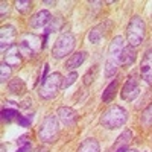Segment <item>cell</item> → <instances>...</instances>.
I'll return each instance as SVG.
<instances>
[{
  "label": "cell",
  "instance_id": "5b68a950",
  "mask_svg": "<svg viewBox=\"0 0 152 152\" xmlns=\"http://www.w3.org/2000/svg\"><path fill=\"white\" fill-rule=\"evenodd\" d=\"M62 82H64L62 75L58 73V72H55V73H52L50 76H47V79L41 84L38 94H40V97L44 99V100L53 99L58 94V91L62 88Z\"/></svg>",
  "mask_w": 152,
  "mask_h": 152
},
{
  "label": "cell",
  "instance_id": "83f0119b",
  "mask_svg": "<svg viewBox=\"0 0 152 152\" xmlns=\"http://www.w3.org/2000/svg\"><path fill=\"white\" fill-rule=\"evenodd\" d=\"M29 135H21V137H18V140H17V143L20 145V146H23V145H28V143H31L29 140Z\"/></svg>",
  "mask_w": 152,
  "mask_h": 152
},
{
  "label": "cell",
  "instance_id": "9c48e42d",
  "mask_svg": "<svg viewBox=\"0 0 152 152\" xmlns=\"http://www.w3.org/2000/svg\"><path fill=\"white\" fill-rule=\"evenodd\" d=\"M15 37H17V31L14 26L11 24H5L0 29V49L2 52L5 50H9L11 47H14V41H15Z\"/></svg>",
  "mask_w": 152,
  "mask_h": 152
},
{
  "label": "cell",
  "instance_id": "ac0fdd59",
  "mask_svg": "<svg viewBox=\"0 0 152 152\" xmlns=\"http://www.w3.org/2000/svg\"><path fill=\"white\" fill-rule=\"evenodd\" d=\"M8 88H9V93L17 94V96L26 93V84H24V81L21 78H14V79L9 82Z\"/></svg>",
  "mask_w": 152,
  "mask_h": 152
},
{
  "label": "cell",
  "instance_id": "9a60e30c",
  "mask_svg": "<svg viewBox=\"0 0 152 152\" xmlns=\"http://www.w3.org/2000/svg\"><path fill=\"white\" fill-rule=\"evenodd\" d=\"M5 62L8 66H11V67H15V66L21 64V52H20L18 46H14V47H11L9 50H6Z\"/></svg>",
  "mask_w": 152,
  "mask_h": 152
},
{
  "label": "cell",
  "instance_id": "8fae6325",
  "mask_svg": "<svg viewBox=\"0 0 152 152\" xmlns=\"http://www.w3.org/2000/svg\"><path fill=\"white\" fill-rule=\"evenodd\" d=\"M140 75L149 85H152V49L146 50L140 62Z\"/></svg>",
  "mask_w": 152,
  "mask_h": 152
},
{
  "label": "cell",
  "instance_id": "7402d4cb",
  "mask_svg": "<svg viewBox=\"0 0 152 152\" xmlns=\"http://www.w3.org/2000/svg\"><path fill=\"white\" fill-rule=\"evenodd\" d=\"M15 9L21 14H28L32 9V2L31 0H17L15 2Z\"/></svg>",
  "mask_w": 152,
  "mask_h": 152
},
{
  "label": "cell",
  "instance_id": "6da1fadb",
  "mask_svg": "<svg viewBox=\"0 0 152 152\" xmlns=\"http://www.w3.org/2000/svg\"><path fill=\"white\" fill-rule=\"evenodd\" d=\"M123 37L117 35L114 37L111 43H110V47H108V58H107V62H105V75L108 78L114 76L117 73V69L120 66V58H122V52L125 49V43H123Z\"/></svg>",
  "mask_w": 152,
  "mask_h": 152
},
{
  "label": "cell",
  "instance_id": "4fadbf2b",
  "mask_svg": "<svg viewBox=\"0 0 152 152\" xmlns=\"http://www.w3.org/2000/svg\"><path fill=\"white\" fill-rule=\"evenodd\" d=\"M56 114H58L59 120L66 126H73V125H76V122H78V113L70 107H59Z\"/></svg>",
  "mask_w": 152,
  "mask_h": 152
},
{
  "label": "cell",
  "instance_id": "2e32d148",
  "mask_svg": "<svg viewBox=\"0 0 152 152\" xmlns=\"http://www.w3.org/2000/svg\"><path fill=\"white\" fill-rule=\"evenodd\" d=\"M135 58H137V52H135V47H132V46H125V49H123V52H122V58H120V64H123V66H131L132 62L135 61Z\"/></svg>",
  "mask_w": 152,
  "mask_h": 152
},
{
  "label": "cell",
  "instance_id": "e0dca14e",
  "mask_svg": "<svg viewBox=\"0 0 152 152\" xmlns=\"http://www.w3.org/2000/svg\"><path fill=\"white\" fill-rule=\"evenodd\" d=\"M85 58H87V53L85 52H76V53L70 55V58L66 62V67L70 69V70L78 69L79 66H82V62L85 61Z\"/></svg>",
  "mask_w": 152,
  "mask_h": 152
},
{
  "label": "cell",
  "instance_id": "ffe728a7",
  "mask_svg": "<svg viewBox=\"0 0 152 152\" xmlns=\"http://www.w3.org/2000/svg\"><path fill=\"white\" fill-rule=\"evenodd\" d=\"M116 90H117V81H113V82L105 88V91L102 93L104 104H110L111 100L114 99V96H116Z\"/></svg>",
  "mask_w": 152,
  "mask_h": 152
},
{
  "label": "cell",
  "instance_id": "3957f363",
  "mask_svg": "<svg viewBox=\"0 0 152 152\" xmlns=\"http://www.w3.org/2000/svg\"><path fill=\"white\" fill-rule=\"evenodd\" d=\"M146 35V24L140 15H134L126 28V38H128V44L132 47L140 46L145 40Z\"/></svg>",
  "mask_w": 152,
  "mask_h": 152
},
{
  "label": "cell",
  "instance_id": "7c38bea8",
  "mask_svg": "<svg viewBox=\"0 0 152 152\" xmlns=\"http://www.w3.org/2000/svg\"><path fill=\"white\" fill-rule=\"evenodd\" d=\"M132 142V132L129 129H125L119 137H117V140L114 142L113 148H111V152H126L129 148Z\"/></svg>",
  "mask_w": 152,
  "mask_h": 152
},
{
  "label": "cell",
  "instance_id": "4dcf8cb0",
  "mask_svg": "<svg viewBox=\"0 0 152 152\" xmlns=\"http://www.w3.org/2000/svg\"><path fill=\"white\" fill-rule=\"evenodd\" d=\"M2 17H5V14H8V3L6 2H2Z\"/></svg>",
  "mask_w": 152,
  "mask_h": 152
},
{
  "label": "cell",
  "instance_id": "277c9868",
  "mask_svg": "<svg viewBox=\"0 0 152 152\" xmlns=\"http://www.w3.org/2000/svg\"><path fill=\"white\" fill-rule=\"evenodd\" d=\"M76 46V38L72 32H64L58 37V40L55 41L53 47H52V56L56 59L66 58L67 55H70L73 52V49Z\"/></svg>",
  "mask_w": 152,
  "mask_h": 152
},
{
  "label": "cell",
  "instance_id": "836d02e7",
  "mask_svg": "<svg viewBox=\"0 0 152 152\" xmlns=\"http://www.w3.org/2000/svg\"><path fill=\"white\" fill-rule=\"evenodd\" d=\"M37 152H46V151H44V149H38Z\"/></svg>",
  "mask_w": 152,
  "mask_h": 152
},
{
  "label": "cell",
  "instance_id": "603a6c76",
  "mask_svg": "<svg viewBox=\"0 0 152 152\" xmlns=\"http://www.w3.org/2000/svg\"><path fill=\"white\" fill-rule=\"evenodd\" d=\"M11 73H12V67L8 66L3 61L2 64H0V82H6L11 78Z\"/></svg>",
  "mask_w": 152,
  "mask_h": 152
},
{
  "label": "cell",
  "instance_id": "f1b7e54d",
  "mask_svg": "<svg viewBox=\"0 0 152 152\" xmlns=\"http://www.w3.org/2000/svg\"><path fill=\"white\" fill-rule=\"evenodd\" d=\"M31 149H32V145H31V143H28V145L20 146V148L17 149V152H31Z\"/></svg>",
  "mask_w": 152,
  "mask_h": 152
},
{
  "label": "cell",
  "instance_id": "d6986e66",
  "mask_svg": "<svg viewBox=\"0 0 152 152\" xmlns=\"http://www.w3.org/2000/svg\"><path fill=\"white\" fill-rule=\"evenodd\" d=\"M78 152H100V146L96 138H87L84 140L78 149Z\"/></svg>",
  "mask_w": 152,
  "mask_h": 152
},
{
  "label": "cell",
  "instance_id": "ba28073f",
  "mask_svg": "<svg viewBox=\"0 0 152 152\" xmlns=\"http://www.w3.org/2000/svg\"><path fill=\"white\" fill-rule=\"evenodd\" d=\"M138 94H140V79H138V76L135 73H132L128 81L125 82L122 91H120V96L123 100H128V102H131V100H134Z\"/></svg>",
  "mask_w": 152,
  "mask_h": 152
},
{
  "label": "cell",
  "instance_id": "4316f807",
  "mask_svg": "<svg viewBox=\"0 0 152 152\" xmlns=\"http://www.w3.org/2000/svg\"><path fill=\"white\" fill-rule=\"evenodd\" d=\"M17 122H18L20 126H23V128H28V126L32 123V117L31 116H26V117L20 116V117H17Z\"/></svg>",
  "mask_w": 152,
  "mask_h": 152
},
{
  "label": "cell",
  "instance_id": "f546056e",
  "mask_svg": "<svg viewBox=\"0 0 152 152\" xmlns=\"http://www.w3.org/2000/svg\"><path fill=\"white\" fill-rule=\"evenodd\" d=\"M47 72H49V64H44V69H43V75H41V84H43V82H44V81L47 79V76H46V75H47Z\"/></svg>",
  "mask_w": 152,
  "mask_h": 152
},
{
  "label": "cell",
  "instance_id": "30bf717a",
  "mask_svg": "<svg viewBox=\"0 0 152 152\" xmlns=\"http://www.w3.org/2000/svg\"><path fill=\"white\" fill-rule=\"evenodd\" d=\"M111 28V21H104V23H99L97 26H94L90 32H88V41L91 44H99L100 40L107 35L108 29Z\"/></svg>",
  "mask_w": 152,
  "mask_h": 152
},
{
  "label": "cell",
  "instance_id": "7a4b0ae2",
  "mask_svg": "<svg viewBox=\"0 0 152 152\" xmlns=\"http://www.w3.org/2000/svg\"><path fill=\"white\" fill-rule=\"evenodd\" d=\"M128 120V113L120 105H113L110 107L102 116H100V123L107 129H116L123 126Z\"/></svg>",
  "mask_w": 152,
  "mask_h": 152
},
{
  "label": "cell",
  "instance_id": "484cf974",
  "mask_svg": "<svg viewBox=\"0 0 152 152\" xmlns=\"http://www.w3.org/2000/svg\"><path fill=\"white\" fill-rule=\"evenodd\" d=\"M78 79V73L76 72H72L67 78H64V82H62V88H69L72 84H75V81Z\"/></svg>",
  "mask_w": 152,
  "mask_h": 152
},
{
  "label": "cell",
  "instance_id": "cb8c5ba5",
  "mask_svg": "<svg viewBox=\"0 0 152 152\" xmlns=\"http://www.w3.org/2000/svg\"><path fill=\"white\" fill-rule=\"evenodd\" d=\"M14 117H20L17 108H5V110H2V119L3 120L9 122V120H12Z\"/></svg>",
  "mask_w": 152,
  "mask_h": 152
},
{
  "label": "cell",
  "instance_id": "8992f818",
  "mask_svg": "<svg viewBox=\"0 0 152 152\" xmlns=\"http://www.w3.org/2000/svg\"><path fill=\"white\" fill-rule=\"evenodd\" d=\"M18 49L21 55L24 56H35L41 49H44L43 46V38H40L35 34H23L20 37V41H18Z\"/></svg>",
  "mask_w": 152,
  "mask_h": 152
},
{
  "label": "cell",
  "instance_id": "5bb4252c",
  "mask_svg": "<svg viewBox=\"0 0 152 152\" xmlns=\"http://www.w3.org/2000/svg\"><path fill=\"white\" fill-rule=\"evenodd\" d=\"M50 21H52L50 12L47 9H43V11L37 12V14H34L29 18V26L34 28V29H38V28H43V26H46V24H49Z\"/></svg>",
  "mask_w": 152,
  "mask_h": 152
},
{
  "label": "cell",
  "instance_id": "d6a6232c",
  "mask_svg": "<svg viewBox=\"0 0 152 152\" xmlns=\"http://www.w3.org/2000/svg\"><path fill=\"white\" fill-rule=\"evenodd\" d=\"M126 152H137V151H135V149H128Z\"/></svg>",
  "mask_w": 152,
  "mask_h": 152
},
{
  "label": "cell",
  "instance_id": "52a82bcc",
  "mask_svg": "<svg viewBox=\"0 0 152 152\" xmlns=\"http://www.w3.org/2000/svg\"><path fill=\"white\" fill-rule=\"evenodd\" d=\"M59 135V125L58 119L55 116H47L44 117L43 123L40 125L38 129V137L43 143H53Z\"/></svg>",
  "mask_w": 152,
  "mask_h": 152
},
{
  "label": "cell",
  "instance_id": "44dd1931",
  "mask_svg": "<svg viewBox=\"0 0 152 152\" xmlns=\"http://www.w3.org/2000/svg\"><path fill=\"white\" fill-rule=\"evenodd\" d=\"M140 123H142V126H145V128H149V126H152V104L142 113Z\"/></svg>",
  "mask_w": 152,
  "mask_h": 152
},
{
  "label": "cell",
  "instance_id": "d4e9b609",
  "mask_svg": "<svg viewBox=\"0 0 152 152\" xmlns=\"http://www.w3.org/2000/svg\"><path fill=\"white\" fill-rule=\"evenodd\" d=\"M96 73H97V67L94 66L93 69H90V70H88V72L84 75V84H85V85H90V84L94 81Z\"/></svg>",
  "mask_w": 152,
  "mask_h": 152
},
{
  "label": "cell",
  "instance_id": "1f68e13d",
  "mask_svg": "<svg viewBox=\"0 0 152 152\" xmlns=\"http://www.w3.org/2000/svg\"><path fill=\"white\" fill-rule=\"evenodd\" d=\"M29 104H32V100H31V99H26L24 102H21V105H20V107H21V108H28V107H29Z\"/></svg>",
  "mask_w": 152,
  "mask_h": 152
}]
</instances>
